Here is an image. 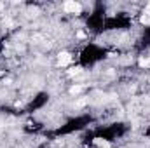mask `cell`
<instances>
[{
	"label": "cell",
	"mask_w": 150,
	"mask_h": 148,
	"mask_svg": "<svg viewBox=\"0 0 150 148\" xmlns=\"http://www.w3.org/2000/svg\"><path fill=\"white\" fill-rule=\"evenodd\" d=\"M63 9H65L67 12H70V14H80V11H82L80 4H79V2H74V0H68V2H65Z\"/></svg>",
	"instance_id": "cell-1"
},
{
	"label": "cell",
	"mask_w": 150,
	"mask_h": 148,
	"mask_svg": "<svg viewBox=\"0 0 150 148\" xmlns=\"http://www.w3.org/2000/svg\"><path fill=\"white\" fill-rule=\"evenodd\" d=\"M70 61H72V56L68 52H59L58 54V65L59 66H67V65H70Z\"/></svg>",
	"instance_id": "cell-2"
},
{
	"label": "cell",
	"mask_w": 150,
	"mask_h": 148,
	"mask_svg": "<svg viewBox=\"0 0 150 148\" xmlns=\"http://www.w3.org/2000/svg\"><path fill=\"white\" fill-rule=\"evenodd\" d=\"M140 21H142L143 25H150V9L149 7L145 9V12H143V16L140 18Z\"/></svg>",
	"instance_id": "cell-3"
},
{
	"label": "cell",
	"mask_w": 150,
	"mask_h": 148,
	"mask_svg": "<svg viewBox=\"0 0 150 148\" xmlns=\"http://www.w3.org/2000/svg\"><path fill=\"white\" fill-rule=\"evenodd\" d=\"M94 143L98 145V148H110V145H108V141H107V140H101V138L94 140Z\"/></svg>",
	"instance_id": "cell-4"
},
{
	"label": "cell",
	"mask_w": 150,
	"mask_h": 148,
	"mask_svg": "<svg viewBox=\"0 0 150 148\" xmlns=\"http://www.w3.org/2000/svg\"><path fill=\"white\" fill-rule=\"evenodd\" d=\"M80 70H82V68H79V66H77V68H72V70L68 72V75H70V77H75V75L80 73Z\"/></svg>",
	"instance_id": "cell-5"
},
{
	"label": "cell",
	"mask_w": 150,
	"mask_h": 148,
	"mask_svg": "<svg viewBox=\"0 0 150 148\" xmlns=\"http://www.w3.org/2000/svg\"><path fill=\"white\" fill-rule=\"evenodd\" d=\"M80 91H82V87H80V85H75V87H72V89H70V92H72V94H79Z\"/></svg>",
	"instance_id": "cell-6"
},
{
	"label": "cell",
	"mask_w": 150,
	"mask_h": 148,
	"mask_svg": "<svg viewBox=\"0 0 150 148\" xmlns=\"http://www.w3.org/2000/svg\"><path fill=\"white\" fill-rule=\"evenodd\" d=\"M140 66H150V59H140Z\"/></svg>",
	"instance_id": "cell-7"
},
{
	"label": "cell",
	"mask_w": 150,
	"mask_h": 148,
	"mask_svg": "<svg viewBox=\"0 0 150 148\" xmlns=\"http://www.w3.org/2000/svg\"><path fill=\"white\" fill-rule=\"evenodd\" d=\"M0 9H2V4H0Z\"/></svg>",
	"instance_id": "cell-8"
}]
</instances>
